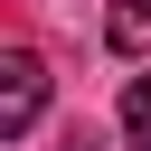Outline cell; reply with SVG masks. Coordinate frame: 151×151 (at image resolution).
<instances>
[{
    "label": "cell",
    "mask_w": 151,
    "mask_h": 151,
    "mask_svg": "<svg viewBox=\"0 0 151 151\" xmlns=\"http://www.w3.org/2000/svg\"><path fill=\"white\" fill-rule=\"evenodd\" d=\"M47 85H57V76H47L38 47H0V142H19V132L47 113Z\"/></svg>",
    "instance_id": "cell-1"
},
{
    "label": "cell",
    "mask_w": 151,
    "mask_h": 151,
    "mask_svg": "<svg viewBox=\"0 0 151 151\" xmlns=\"http://www.w3.org/2000/svg\"><path fill=\"white\" fill-rule=\"evenodd\" d=\"M104 38H113L123 57H151V0H113V9H104Z\"/></svg>",
    "instance_id": "cell-2"
},
{
    "label": "cell",
    "mask_w": 151,
    "mask_h": 151,
    "mask_svg": "<svg viewBox=\"0 0 151 151\" xmlns=\"http://www.w3.org/2000/svg\"><path fill=\"white\" fill-rule=\"evenodd\" d=\"M123 132H132V151H151V76L123 85Z\"/></svg>",
    "instance_id": "cell-3"
}]
</instances>
